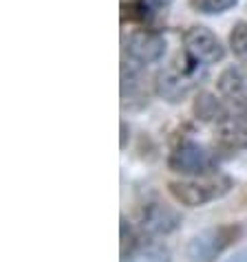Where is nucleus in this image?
Here are the masks:
<instances>
[{
	"mask_svg": "<svg viewBox=\"0 0 247 262\" xmlns=\"http://www.w3.org/2000/svg\"><path fill=\"white\" fill-rule=\"evenodd\" d=\"M234 187V179L228 174H205L188 181H170L168 192L172 199L186 207H201L212 201H219Z\"/></svg>",
	"mask_w": 247,
	"mask_h": 262,
	"instance_id": "nucleus-1",
	"label": "nucleus"
},
{
	"mask_svg": "<svg viewBox=\"0 0 247 262\" xmlns=\"http://www.w3.org/2000/svg\"><path fill=\"white\" fill-rule=\"evenodd\" d=\"M201 67H205V64L197 62L188 53L183 57H177V60L170 62L168 67L157 75V82H155L157 93L166 101H170V104L183 101L188 97V93H190L194 86L199 84V79L203 77Z\"/></svg>",
	"mask_w": 247,
	"mask_h": 262,
	"instance_id": "nucleus-2",
	"label": "nucleus"
},
{
	"mask_svg": "<svg viewBox=\"0 0 247 262\" xmlns=\"http://www.w3.org/2000/svg\"><path fill=\"white\" fill-rule=\"evenodd\" d=\"M245 236L241 223H225L219 227H210L194 236L186 247L188 262H216V258L230 247H234Z\"/></svg>",
	"mask_w": 247,
	"mask_h": 262,
	"instance_id": "nucleus-3",
	"label": "nucleus"
},
{
	"mask_svg": "<svg viewBox=\"0 0 247 262\" xmlns=\"http://www.w3.org/2000/svg\"><path fill=\"white\" fill-rule=\"evenodd\" d=\"M216 152H210L205 145L197 141L181 137V139L172 145L170 157H168V167L170 172L186 174V177H205L216 170Z\"/></svg>",
	"mask_w": 247,
	"mask_h": 262,
	"instance_id": "nucleus-4",
	"label": "nucleus"
},
{
	"mask_svg": "<svg viewBox=\"0 0 247 262\" xmlns=\"http://www.w3.org/2000/svg\"><path fill=\"white\" fill-rule=\"evenodd\" d=\"M137 225L143 234L150 236H166L172 234L181 225V216L168 203H163L157 196H150L137 205Z\"/></svg>",
	"mask_w": 247,
	"mask_h": 262,
	"instance_id": "nucleus-5",
	"label": "nucleus"
},
{
	"mask_svg": "<svg viewBox=\"0 0 247 262\" xmlns=\"http://www.w3.org/2000/svg\"><path fill=\"white\" fill-rule=\"evenodd\" d=\"M183 45H186V53L194 57L201 64H216L225 57V49L219 42V38L210 31L208 27L194 25L183 33Z\"/></svg>",
	"mask_w": 247,
	"mask_h": 262,
	"instance_id": "nucleus-6",
	"label": "nucleus"
},
{
	"mask_svg": "<svg viewBox=\"0 0 247 262\" xmlns=\"http://www.w3.org/2000/svg\"><path fill=\"white\" fill-rule=\"evenodd\" d=\"M214 150L236 155L247 150V111L230 113L214 130Z\"/></svg>",
	"mask_w": 247,
	"mask_h": 262,
	"instance_id": "nucleus-7",
	"label": "nucleus"
},
{
	"mask_svg": "<svg viewBox=\"0 0 247 262\" xmlns=\"http://www.w3.org/2000/svg\"><path fill=\"white\" fill-rule=\"evenodd\" d=\"M123 51H126L133 62L150 64V62L161 60V55L166 51V40L161 33L152 31V29H135L123 40Z\"/></svg>",
	"mask_w": 247,
	"mask_h": 262,
	"instance_id": "nucleus-8",
	"label": "nucleus"
},
{
	"mask_svg": "<svg viewBox=\"0 0 247 262\" xmlns=\"http://www.w3.org/2000/svg\"><path fill=\"white\" fill-rule=\"evenodd\" d=\"M219 93L230 101L236 111H247V73L238 67H230L221 73Z\"/></svg>",
	"mask_w": 247,
	"mask_h": 262,
	"instance_id": "nucleus-9",
	"label": "nucleus"
},
{
	"mask_svg": "<svg viewBox=\"0 0 247 262\" xmlns=\"http://www.w3.org/2000/svg\"><path fill=\"white\" fill-rule=\"evenodd\" d=\"M121 262H172V258L168 247H163L161 243L139 238L135 247L121 253Z\"/></svg>",
	"mask_w": 247,
	"mask_h": 262,
	"instance_id": "nucleus-10",
	"label": "nucleus"
},
{
	"mask_svg": "<svg viewBox=\"0 0 247 262\" xmlns=\"http://www.w3.org/2000/svg\"><path fill=\"white\" fill-rule=\"evenodd\" d=\"M192 111H194V117L199 121L214 123V126H219V123L230 115L225 111V106L212 95V93H199L197 99H194Z\"/></svg>",
	"mask_w": 247,
	"mask_h": 262,
	"instance_id": "nucleus-11",
	"label": "nucleus"
},
{
	"mask_svg": "<svg viewBox=\"0 0 247 262\" xmlns=\"http://www.w3.org/2000/svg\"><path fill=\"white\" fill-rule=\"evenodd\" d=\"M121 97H123V104L139 101V106H141L148 101L143 77L137 71H126V67H123V73H121Z\"/></svg>",
	"mask_w": 247,
	"mask_h": 262,
	"instance_id": "nucleus-12",
	"label": "nucleus"
},
{
	"mask_svg": "<svg viewBox=\"0 0 247 262\" xmlns=\"http://www.w3.org/2000/svg\"><path fill=\"white\" fill-rule=\"evenodd\" d=\"M230 47L238 62L247 64V23H236L230 31Z\"/></svg>",
	"mask_w": 247,
	"mask_h": 262,
	"instance_id": "nucleus-13",
	"label": "nucleus"
},
{
	"mask_svg": "<svg viewBox=\"0 0 247 262\" xmlns=\"http://www.w3.org/2000/svg\"><path fill=\"white\" fill-rule=\"evenodd\" d=\"M190 7L199 13H205V16H214V13H223L232 9L236 5V0H188Z\"/></svg>",
	"mask_w": 247,
	"mask_h": 262,
	"instance_id": "nucleus-14",
	"label": "nucleus"
},
{
	"mask_svg": "<svg viewBox=\"0 0 247 262\" xmlns=\"http://www.w3.org/2000/svg\"><path fill=\"white\" fill-rule=\"evenodd\" d=\"M126 143H128V126L126 121H121V150L126 148Z\"/></svg>",
	"mask_w": 247,
	"mask_h": 262,
	"instance_id": "nucleus-15",
	"label": "nucleus"
},
{
	"mask_svg": "<svg viewBox=\"0 0 247 262\" xmlns=\"http://www.w3.org/2000/svg\"><path fill=\"white\" fill-rule=\"evenodd\" d=\"M228 262H247V249L245 251H238L234 258H230Z\"/></svg>",
	"mask_w": 247,
	"mask_h": 262,
	"instance_id": "nucleus-16",
	"label": "nucleus"
}]
</instances>
